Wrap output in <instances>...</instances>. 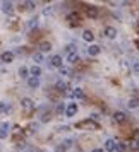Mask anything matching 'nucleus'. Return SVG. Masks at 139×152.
Instances as JSON below:
<instances>
[{
	"label": "nucleus",
	"mask_w": 139,
	"mask_h": 152,
	"mask_svg": "<svg viewBox=\"0 0 139 152\" xmlns=\"http://www.w3.org/2000/svg\"><path fill=\"white\" fill-rule=\"evenodd\" d=\"M21 108L26 111H33L35 110V101L31 97H24V99H21Z\"/></svg>",
	"instance_id": "obj_1"
},
{
	"label": "nucleus",
	"mask_w": 139,
	"mask_h": 152,
	"mask_svg": "<svg viewBox=\"0 0 139 152\" xmlns=\"http://www.w3.org/2000/svg\"><path fill=\"white\" fill-rule=\"evenodd\" d=\"M77 110H79V108H77V104H76V103H70L69 106H65V115H67V116H69V118L76 116Z\"/></svg>",
	"instance_id": "obj_2"
},
{
	"label": "nucleus",
	"mask_w": 139,
	"mask_h": 152,
	"mask_svg": "<svg viewBox=\"0 0 139 152\" xmlns=\"http://www.w3.org/2000/svg\"><path fill=\"white\" fill-rule=\"evenodd\" d=\"M103 34L106 36V38H110V39H115V38H117V29L112 28V26H106V28L103 29Z\"/></svg>",
	"instance_id": "obj_3"
},
{
	"label": "nucleus",
	"mask_w": 139,
	"mask_h": 152,
	"mask_svg": "<svg viewBox=\"0 0 139 152\" xmlns=\"http://www.w3.org/2000/svg\"><path fill=\"white\" fill-rule=\"evenodd\" d=\"M50 65L55 67V69H60V67H62V56L60 55H53L52 58H50Z\"/></svg>",
	"instance_id": "obj_4"
},
{
	"label": "nucleus",
	"mask_w": 139,
	"mask_h": 152,
	"mask_svg": "<svg viewBox=\"0 0 139 152\" xmlns=\"http://www.w3.org/2000/svg\"><path fill=\"white\" fill-rule=\"evenodd\" d=\"M86 14H88V17H89V19H96L98 15H100V10H98L95 5H91V7L86 9Z\"/></svg>",
	"instance_id": "obj_5"
},
{
	"label": "nucleus",
	"mask_w": 139,
	"mask_h": 152,
	"mask_svg": "<svg viewBox=\"0 0 139 152\" xmlns=\"http://www.w3.org/2000/svg\"><path fill=\"white\" fill-rule=\"evenodd\" d=\"M0 60L4 63H10L14 60V53H12V51H4V53L0 55Z\"/></svg>",
	"instance_id": "obj_6"
},
{
	"label": "nucleus",
	"mask_w": 139,
	"mask_h": 152,
	"mask_svg": "<svg viewBox=\"0 0 139 152\" xmlns=\"http://www.w3.org/2000/svg\"><path fill=\"white\" fill-rule=\"evenodd\" d=\"M0 7H2V10H4L5 14H12V10H14V4H12V2H2Z\"/></svg>",
	"instance_id": "obj_7"
},
{
	"label": "nucleus",
	"mask_w": 139,
	"mask_h": 152,
	"mask_svg": "<svg viewBox=\"0 0 139 152\" xmlns=\"http://www.w3.org/2000/svg\"><path fill=\"white\" fill-rule=\"evenodd\" d=\"M28 86L31 89H38L40 87V79L38 77H28Z\"/></svg>",
	"instance_id": "obj_8"
},
{
	"label": "nucleus",
	"mask_w": 139,
	"mask_h": 152,
	"mask_svg": "<svg viewBox=\"0 0 139 152\" xmlns=\"http://www.w3.org/2000/svg\"><path fill=\"white\" fill-rule=\"evenodd\" d=\"M100 46L98 45H89V48H88V55L89 56H96V55H100Z\"/></svg>",
	"instance_id": "obj_9"
},
{
	"label": "nucleus",
	"mask_w": 139,
	"mask_h": 152,
	"mask_svg": "<svg viewBox=\"0 0 139 152\" xmlns=\"http://www.w3.org/2000/svg\"><path fill=\"white\" fill-rule=\"evenodd\" d=\"M115 151V140L113 138H108L105 142V152H113Z\"/></svg>",
	"instance_id": "obj_10"
},
{
	"label": "nucleus",
	"mask_w": 139,
	"mask_h": 152,
	"mask_svg": "<svg viewBox=\"0 0 139 152\" xmlns=\"http://www.w3.org/2000/svg\"><path fill=\"white\" fill-rule=\"evenodd\" d=\"M50 50H52V43L50 41H41L40 43V53H47V51H50Z\"/></svg>",
	"instance_id": "obj_11"
},
{
	"label": "nucleus",
	"mask_w": 139,
	"mask_h": 152,
	"mask_svg": "<svg viewBox=\"0 0 139 152\" xmlns=\"http://www.w3.org/2000/svg\"><path fill=\"white\" fill-rule=\"evenodd\" d=\"M125 113H122V111H115V113H113V120H115V121H117V123H124L125 121Z\"/></svg>",
	"instance_id": "obj_12"
},
{
	"label": "nucleus",
	"mask_w": 139,
	"mask_h": 152,
	"mask_svg": "<svg viewBox=\"0 0 139 152\" xmlns=\"http://www.w3.org/2000/svg\"><path fill=\"white\" fill-rule=\"evenodd\" d=\"M83 39L86 43H91L93 39H95V34H93V31H89V29H86V31H83Z\"/></svg>",
	"instance_id": "obj_13"
},
{
	"label": "nucleus",
	"mask_w": 139,
	"mask_h": 152,
	"mask_svg": "<svg viewBox=\"0 0 139 152\" xmlns=\"http://www.w3.org/2000/svg\"><path fill=\"white\" fill-rule=\"evenodd\" d=\"M29 70V74H31V77H38L40 79V75H41V69L38 67V65H33L31 69H28Z\"/></svg>",
	"instance_id": "obj_14"
},
{
	"label": "nucleus",
	"mask_w": 139,
	"mask_h": 152,
	"mask_svg": "<svg viewBox=\"0 0 139 152\" xmlns=\"http://www.w3.org/2000/svg\"><path fill=\"white\" fill-rule=\"evenodd\" d=\"M70 96L74 99H84V92H83V89H74L70 92Z\"/></svg>",
	"instance_id": "obj_15"
},
{
	"label": "nucleus",
	"mask_w": 139,
	"mask_h": 152,
	"mask_svg": "<svg viewBox=\"0 0 139 152\" xmlns=\"http://www.w3.org/2000/svg\"><path fill=\"white\" fill-rule=\"evenodd\" d=\"M9 111H10V106L5 104L4 101H0V115H7Z\"/></svg>",
	"instance_id": "obj_16"
},
{
	"label": "nucleus",
	"mask_w": 139,
	"mask_h": 152,
	"mask_svg": "<svg viewBox=\"0 0 139 152\" xmlns=\"http://www.w3.org/2000/svg\"><path fill=\"white\" fill-rule=\"evenodd\" d=\"M125 149L127 147H125L124 142H115V151L113 152H125Z\"/></svg>",
	"instance_id": "obj_17"
},
{
	"label": "nucleus",
	"mask_w": 139,
	"mask_h": 152,
	"mask_svg": "<svg viewBox=\"0 0 139 152\" xmlns=\"http://www.w3.org/2000/svg\"><path fill=\"white\" fill-rule=\"evenodd\" d=\"M77 60H79V55H77V51H76V53H69V55H67V62L76 63Z\"/></svg>",
	"instance_id": "obj_18"
},
{
	"label": "nucleus",
	"mask_w": 139,
	"mask_h": 152,
	"mask_svg": "<svg viewBox=\"0 0 139 152\" xmlns=\"http://www.w3.org/2000/svg\"><path fill=\"white\" fill-rule=\"evenodd\" d=\"M19 77H22V79H28V77H29V70L26 69V67H21V69H19Z\"/></svg>",
	"instance_id": "obj_19"
},
{
	"label": "nucleus",
	"mask_w": 139,
	"mask_h": 152,
	"mask_svg": "<svg viewBox=\"0 0 139 152\" xmlns=\"http://www.w3.org/2000/svg\"><path fill=\"white\" fill-rule=\"evenodd\" d=\"M24 7H26V10H33V9H36V2L28 0V2H24Z\"/></svg>",
	"instance_id": "obj_20"
},
{
	"label": "nucleus",
	"mask_w": 139,
	"mask_h": 152,
	"mask_svg": "<svg viewBox=\"0 0 139 152\" xmlns=\"http://www.w3.org/2000/svg\"><path fill=\"white\" fill-rule=\"evenodd\" d=\"M138 106H139V101H138V97H132L131 101H129V108H131V110H136Z\"/></svg>",
	"instance_id": "obj_21"
},
{
	"label": "nucleus",
	"mask_w": 139,
	"mask_h": 152,
	"mask_svg": "<svg viewBox=\"0 0 139 152\" xmlns=\"http://www.w3.org/2000/svg\"><path fill=\"white\" fill-rule=\"evenodd\" d=\"M65 51H67V55H69V53H76V51H77V50H76V45L69 43V45L65 46Z\"/></svg>",
	"instance_id": "obj_22"
},
{
	"label": "nucleus",
	"mask_w": 139,
	"mask_h": 152,
	"mask_svg": "<svg viewBox=\"0 0 139 152\" xmlns=\"http://www.w3.org/2000/svg\"><path fill=\"white\" fill-rule=\"evenodd\" d=\"M77 17H79L77 14H70L69 15V22H70V24H74V22H76V24H79V22H81V19H77Z\"/></svg>",
	"instance_id": "obj_23"
},
{
	"label": "nucleus",
	"mask_w": 139,
	"mask_h": 152,
	"mask_svg": "<svg viewBox=\"0 0 139 152\" xmlns=\"http://www.w3.org/2000/svg\"><path fill=\"white\" fill-rule=\"evenodd\" d=\"M50 120H52V113H50V111H45V113L41 115V121L47 123V121H50Z\"/></svg>",
	"instance_id": "obj_24"
},
{
	"label": "nucleus",
	"mask_w": 139,
	"mask_h": 152,
	"mask_svg": "<svg viewBox=\"0 0 139 152\" xmlns=\"http://www.w3.org/2000/svg\"><path fill=\"white\" fill-rule=\"evenodd\" d=\"M55 87H57L58 91H67V84L62 82V80H58V82L55 84Z\"/></svg>",
	"instance_id": "obj_25"
},
{
	"label": "nucleus",
	"mask_w": 139,
	"mask_h": 152,
	"mask_svg": "<svg viewBox=\"0 0 139 152\" xmlns=\"http://www.w3.org/2000/svg\"><path fill=\"white\" fill-rule=\"evenodd\" d=\"M33 60H35L36 63H41L43 62V55L41 53H35V55H33Z\"/></svg>",
	"instance_id": "obj_26"
},
{
	"label": "nucleus",
	"mask_w": 139,
	"mask_h": 152,
	"mask_svg": "<svg viewBox=\"0 0 139 152\" xmlns=\"http://www.w3.org/2000/svg\"><path fill=\"white\" fill-rule=\"evenodd\" d=\"M0 130L4 132V133H7V132L10 130V125L9 123H0Z\"/></svg>",
	"instance_id": "obj_27"
},
{
	"label": "nucleus",
	"mask_w": 139,
	"mask_h": 152,
	"mask_svg": "<svg viewBox=\"0 0 139 152\" xmlns=\"http://www.w3.org/2000/svg\"><path fill=\"white\" fill-rule=\"evenodd\" d=\"M58 72H60V75H69V74H70V70L67 69V67H64V65L58 69Z\"/></svg>",
	"instance_id": "obj_28"
},
{
	"label": "nucleus",
	"mask_w": 139,
	"mask_h": 152,
	"mask_svg": "<svg viewBox=\"0 0 139 152\" xmlns=\"http://www.w3.org/2000/svg\"><path fill=\"white\" fill-rule=\"evenodd\" d=\"M53 14V7H45L43 9V15H52Z\"/></svg>",
	"instance_id": "obj_29"
},
{
	"label": "nucleus",
	"mask_w": 139,
	"mask_h": 152,
	"mask_svg": "<svg viewBox=\"0 0 139 152\" xmlns=\"http://www.w3.org/2000/svg\"><path fill=\"white\" fill-rule=\"evenodd\" d=\"M64 147H65V149H69L70 145H72V140H70V138H65V140H64Z\"/></svg>",
	"instance_id": "obj_30"
},
{
	"label": "nucleus",
	"mask_w": 139,
	"mask_h": 152,
	"mask_svg": "<svg viewBox=\"0 0 139 152\" xmlns=\"http://www.w3.org/2000/svg\"><path fill=\"white\" fill-rule=\"evenodd\" d=\"M120 67H122V70H124V72H129V65H127V62H125V60H122Z\"/></svg>",
	"instance_id": "obj_31"
},
{
	"label": "nucleus",
	"mask_w": 139,
	"mask_h": 152,
	"mask_svg": "<svg viewBox=\"0 0 139 152\" xmlns=\"http://www.w3.org/2000/svg\"><path fill=\"white\" fill-rule=\"evenodd\" d=\"M57 113H60V115L65 113V106H64V104H58V106H57Z\"/></svg>",
	"instance_id": "obj_32"
},
{
	"label": "nucleus",
	"mask_w": 139,
	"mask_h": 152,
	"mask_svg": "<svg viewBox=\"0 0 139 152\" xmlns=\"http://www.w3.org/2000/svg\"><path fill=\"white\" fill-rule=\"evenodd\" d=\"M65 151H67V149H65V147H64L62 144H60V145H57V149H55V152H65Z\"/></svg>",
	"instance_id": "obj_33"
},
{
	"label": "nucleus",
	"mask_w": 139,
	"mask_h": 152,
	"mask_svg": "<svg viewBox=\"0 0 139 152\" xmlns=\"http://www.w3.org/2000/svg\"><path fill=\"white\" fill-rule=\"evenodd\" d=\"M91 152H105V151H103V149H93Z\"/></svg>",
	"instance_id": "obj_34"
},
{
	"label": "nucleus",
	"mask_w": 139,
	"mask_h": 152,
	"mask_svg": "<svg viewBox=\"0 0 139 152\" xmlns=\"http://www.w3.org/2000/svg\"><path fill=\"white\" fill-rule=\"evenodd\" d=\"M38 152H45V151H38Z\"/></svg>",
	"instance_id": "obj_35"
}]
</instances>
